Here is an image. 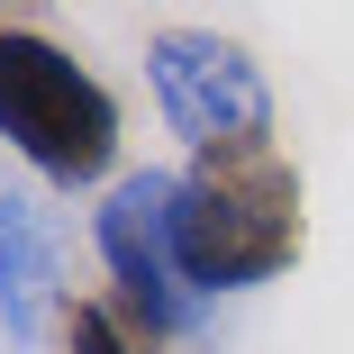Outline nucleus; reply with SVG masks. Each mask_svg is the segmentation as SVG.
<instances>
[{
	"mask_svg": "<svg viewBox=\"0 0 354 354\" xmlns=\"http://www.w3.org/2000/svg\"><path fill=\"white\" fill-rule=\"evenodd\" d=\"M300 173L281 146H227V155H191V173H173V245H182V281L200 300L218 291H254V281L300 263Z\"/></svg>",
	"mask_w": 354,
	"mask_h": 354,
	"instance_id": "1",
	"label": "nucleus"
},
{
	"mask_svg": "<svg viewBox=\"0 0 354 354\" xmlns=\"http://www.w3.org/2000/svg\"><path fill=\"white\" fill-rule=\"evenodd\" d=\"M64 354H136V345L109 318V300H73V309H64Z\"/></svg>",
	"mask_w": 354,
	"mask_h": 354,
	"instance_id": "6",
	"label": "nucleus"
},
{
	"mask_svg": "<svg viewBox=\"0 0 354 354\" xmlns=\"http://www.w3.org/2000/svg\"><path fill=\"white\" fill-rule=\"evenodd\" d=\"M146 82L173 136H191V155L227 146H272V82L254 73V55L209 37V28H164L146 46Z\"/></svg>",
	"mask_w": 354,
	"mask_h": 354,
	"instance_id": "3",
	"label": "nucleus"
},
{
	"mask_svg": "<svg viewBox=\"0 0 354 354\" xmlns=\"http://www.w3.org/2000/svg\"><path fill=\"white\" fill-rule=\"evenodd\" d=\"M100 263L118 281L109 318L127 327L136 354L182 336L200 318V291L182 281V245H173V173H127L109 191V209H100Z\"/></svg>",
	"mask_w": 354,
	"mask_h": 354,
	"instance_id": "4",
	"label": "nucleus"
},
{
	"mask_svg": "<svg viewBox=\"0 0 354 354\" xmlns=\"http://www.w3.org/2000/svg\"><path fill=\"white\" fill-rule=\"evenodd\" d=\"M46 236H37V218H28V200L0 182V318H10L19 336L37 327V309H46Z\"/></svg>",
	"mask_w": 354,
	"mask_h": 354,
	"instance_id": "5",
	"label": "nucleus"
},
{
	"mask_svg": "<svg viewBox=\"0 0 354 354\" xmlns=\"http://www.w3.org/2000/svg\"><path fill=\"white\" fill-rule=\"evenodd\" d=\"M0 136L55 182V191H91L118 164V100L91 64H73L55 37L0 19Z\"/></svg>",
	"mask_w": 354,
	"mask_h": 354,
	"instance_id": "2",
	"label": "nucleus"
}]
</instances>
